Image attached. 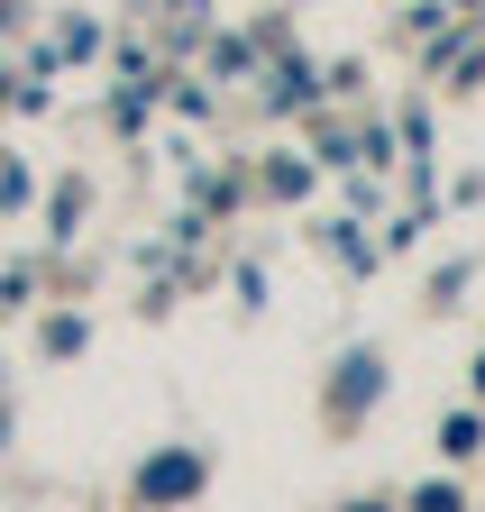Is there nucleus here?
I'll list each match as a JSON object with an SVG mask.
<instances>
[{
  "instance_id": "nucleus-2",
  "label": "nucleus",
  "mask_w": 485,
  "mask_h": 512,
  "mask_svg": "<svg viewBox=\"0 0 485 512\" xmlns=\"http://www.w3.org/2000/svg\"><path fill=\"white\" fill-rule=\"evenodd\" d=\"M440 448H449V458H467V448H476V421H467V412H449V430H440Z\"/></svg>"
},
{
  "instance_id": "nucleus-4",
  "label": "nucleus",
  "mask_w": 485,
  "mask_h": 512,
  "mask_svg": "<svg viewBox=\"0 0 485 512\" xmlns=\"http://www.w3.org/2000/svg\"><path fill=\"white\" fill-rule=\"evenodd\" d=\"M357 512H385V503H357Z\"/></svg>"
},
{
  "instance_id": "nucleus-1",
  "label": "nucleus",
  "mask_w": 485,
  "mask_h": 512,
  "mask_svg": "<svg viewBox=\"0 0 485 512\" xmlns=\"http://www.w3.org/2000/svg\"><path fill=\"white\" fill-rule=\"evenodd\" d=\"M202 485V467L193 458H174V467H147V494H193Z\"/></svg>"
},
{
  "instance_id": "nucleus-3",
  "label": "nucleus",
  "mask_w": 485,
  "mask_h": 512,
  "mask_svg": "<svg viewBox=\"0 0 485 512\" xmlns=\"http://www.w3.org/2000/svg\"><path fill=\"white\" fill-rule=\"evenodd\" d=\"M412 512H458V494H449V485H421V494H412Z\"/></svg>"
}]
</instances>
